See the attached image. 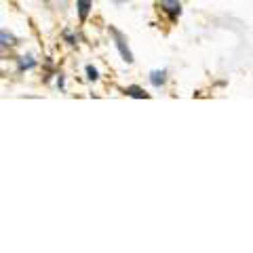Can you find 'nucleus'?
Masks as SVG:
<instances>
[{"label":"nucleus","instance_id":"obj_1","mask_svg":"<svg viewBox=\"0 0 253 253\" xmlns=\"http://www.w3.org/2000/svg\"><path fill=\"white\" fill-rule=\"evenodd\" d=\"M110 34L114 36V44H116V49L118 53H121V57L126 61V63H133V53L129 49V44H126V38L123 32H118L116 28H110Z\"/></svg>","mask_w":253,"mask_h":253},{"label":"nucleus","instance_id":"obj_2","mask_svg":"<svg viewBox=\"0 0 253 253\" xmlns=\"http://www.w3.org/2000/svg\"><path fill=\"white\" fill-rule=\"evenodd\" d=\"M161 9L169 15L171 21H175L181 13V4H179V0H161Z\"/></svg>","mask_w":253,"mask_h":253},{"label":"nucleus","instance_id":"obj_3","mask_svg":"<svg viewBox=\"0 0 253 253\" xmlns=\"http://www.w3.org/2000/svg\"><path fill=\"white\" fill-rule=\"evenodd\" d=\"M17 38H15L13 34H9V32H2L0 30V59L6 55V51L13 49V46H17Z\"/></svg>","mask_w":253,"mask_h":253},{"label":"nucleus","instance_id":"obj_4","mask_svg":"<svg viewBox=\"0 0 253 253\" xmlns=\"http://www.w3.org/2000/svg\"><path fill=\"white\" fill-rule=\"evenodd\" d=\"M150 83H152L156 89L163 86L167 83V70H152V72H150Z\"/></svg>","mask_w":253,"mask_h":253},{"label":"nucleus","instance_id":"obj_5","mask_svg":"<svg viewBox=\"0 0 253 253\" xmlns=\"http://www.w3.org/2000/svg\"><path fill=\"white\" fill-rule=\"evenodd\" d=\"M89 11H91V0H78V17H81V21L86 19Z\"/></svg>","mask_w":253,"mask_h":253},{"label":"nucleus","instance_id":"obj_6","mask_svg":"<svg viewBox=\"0 0 253 253\" xmlns=\"http://www.w3.org/2000/svg\"><path fill=\"white\" fill-rule=\"evenodd\" d=\"M34 57L32 55H23V57H19L17 61V68H19V72H23V70H30V68H34Z\"/></svg>","mask_w":253,"mask_h":253},{"label":"nucleus","instance_id":"obj_7","mask_svg":"<svg viewBox=\"0 0 253 253\" xmlns=\"http://www.w3.org/2000/svg\"><path fill=\"white\" fill-rule=\"evenodd\" d=\"M126 93L131 95V97H137V99H144V97H148V93L141 89V86H137V84H131V86H126Z\"/></svg>","mask_w":253,"mask_h":253},{"label":"nucleus","instance_id":"obj_8","mask_svg":"<svg viewBox=\"0 0 253 253\" xmlns=\"http://www.w3.org/2000/svg\"><path fill=\"white\" fill-rule=\"evenodd\" d=\"M86 78H89V81H97L99 72H97V70H95L93 66H86Z\"/></svg>","mask_w":253,"mask_h":253},{"label":"nucleus","instance_id":"obj_9","mask_svg":"<svg viewBox=\"0 0 253 253\" xmlns=\"http://www.w3.org/2000/svg\"><path fill=\"white\" fill-rule=\"evenodd\" d=\"M116 2H131V0H116Z\"/></svg>","mask_w":253,"mask_h":253}]
</instances>
